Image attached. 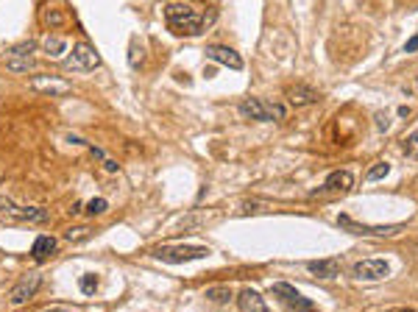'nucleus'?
I'll return each instance as SVG.
<instances>
[{
	"label": "nucleus",
	"mask_w": 418,
	"mask_h": 312,
	"mask_svg": "<svg viewBox=\"0 0 418 312\" xmlns=\"http://www.w3.org/2000/svg\"><path fill=\"white\" fill-rule=\"evenodd\" d=\"M165 20H168V28L176 37H198L207 25H212V14H198L187 3H168L165 6Z\"/></svg>",
	"instance_id": "nucleus-1"
},
{
	"label": "nucleus",
	"mask_w": 418,
	"mask_h": 312,
	"mask_svg": "<svg viewBox=\"0 0 418 312\" xmlns=\"http://www.w3.org/2000/svg\"><path fill=\"white\" fill-rule=\"evenodd\" d=\"M340 267H343V260H337V257H332V260H313V262H307V270H310L315 279H335V276L340 273Z\"/></svg>",
	"instance_id": "nucleus-15"
},
{
	"label": "nucleus",
	"mask_w": 418,
	"mask_h": 312,
	"mask_svg": "<svg viewBox=\"0 0 418 312\" xmlns=\"http://www.w3.org/2000/svg\"><path fill=\"white\" fill-rule=\"evenodd\" d=\"M405 312H413V310H405Z\"/></svg>",
	"instance_id": "nucleus-32"
},
{
	"label": "nucleus",
	"mask_w": 418,
	"mask_h": 312,
	"mask_svg": "<svg viewBox=\"0 0 418 312\" xmlns=\"http://www.w3.org/2000/svg\"><path fill=\"white\" fill-rule=\"evenodd\" d=\"M103 168H106V171H112V173H115V171H117V168H120V165H117V162H115V159H109V156H106V159H103Z\"/></svg>",
	"instance_id": "nucleus-30"
},
{
	"label": "nucleus",
	"mask_w": 418,
	"mask_h": 312,
	"mask_svg": "<svg viewBox=\"0 0 418 312\" xmlns=\"http://www.w3.org/2000/svg\"><path fill=\"white\" fill-rule=\"evenodd\" d=\"M34 50H37V42L34 40H28V42H20V45H14L6 56H34Z\"/></svg>",
	"instance_id": "nucleus-24"
},
{
	"label": "nucleus",
	"mask_w": 418,
	"mask_h": 312,
	"mask_svg": "<svg viewBox=\"0 0 418 312\" xmlns=\"http://www.w3.org/2000/svg\"><path fill=\"white\" fill-rule=\"evenodd\" d=\"M390 173V165L388 162H376V165H371L368 168V173H366V178L368 181H382V178Z\"/></svg>",
	"instance_id": "nucleus-23"
},
{
	"label": "nucleus",
	"mask_w": 418,
	"mask_h": 312,
	"mask_svg": "<svg viewBox=\"0 0 418 312\" xmlns=\"http://www.w3.org/2000/svg\"><path fill=\"white\" fill-rule=\"evenodd\" d=\"M393 273L390 260H382V257H371V260H360L352 265V276L360 279V282H382Z\"/></svg>",
	"instance_id": "nucleus-7"
},
{
	"label": "nucleus",
	"mask_w": 418,
	"mask_h": 312,
	"mask_svg": "<svg viewBox=\"0 0 418 312\" xmlns=\"http://www.w3.org/2000/svg\"><path fill=\"white\" fill-rule=\"evenodd\" d=\"M402 148H405V154L407 156H413V159H418V132L416 134H410L405 142H402Z\"/></svg>",
	"instance_id": "nucleus-26"
},
{
	"label": "nucleus",
	"mask_w": 418,
	"mask_h": 312,
	"mask_svg": "<svg viewBox=\"0 0 418 312\" xmlns=\"http://www.w3.org/2000/svg\"><path fill=\"white\" fill-rule=\"evenodd\" d=\"M237 109H240L243 117L257 120V123H279V120H284V115H287L284 103H279V100H265V98H245V100H240Z\"/></svg>",
	"instance_id": "nucleus-3"
},
{
	"label": "nucleus",
	"mask_w": 418,
	"mask_h": 312,
	"mask_svg": "<svg viewBox=\"0 0 418 312\" xmlns=\"http://www.w3.org/2000/svg\"><path fill=\"white\" fill-rule=\"evenodd\" d=\"M90 234H93L90 226H76V229H67V231H64V240H70V243H81V240H87Z\"/></svg>",
	"instance_id": "nucleus-21"
},
{
	"label": "nucleus",
	"mask_w": 418,
	"mask_h": 312,
	"mask_svg": "<svg viewBox=\"0 0 418 312\" xmlns=\"http://www.w3.org/2000/svg\"><path fill=\"white\" fill-rule=\"evenodd\" d=\"M271 296L277 299V304L284 307V312H321L307 296H301L290 282H274L271 284Z\"/></svg>",
	"instance_id": "nucleus-5"
},
{
	"label": "nucleus",
	"mask_w": 418,
	"mask_h": 312,
	"mask_svg": "<svg viewBox=\"0 0 418 312\" xmlns=\"http://www.w3.org/2000/svg\"><path fill=\"white\" fill-rule=\"evenodd\" d=\"M0 221L3 223H47V212L40 207H25L14 198L0 195Z\"/></svg>",
	"instance_id": "nucleus-4"
},
{
	"label": "nucleus",
	"mask_w": 418,
	"mask_h": 312,
	"mask_svg": "<svg viewBox=\"0 0 418 312\" xmlns=\"http://www.w3.org/2000/svg\"><path fill=\"white\" fill-rule=\"evenodd\" d=\"M81 290H84L87 296H93L95 290H98V276H95V273H84V276H81Z\"/></svg>",
	"instance_id": "nucleus-27"
},
{
	"label": "nucleus",
	"mask_w": 418,
	"mask_h": 312,
	"mask_svg": "<svg viewBox=\"0 0 418 312\" xmlns=\"http://www.w3.org/2000/svg\"><path fill=\"white\" fill-rule=\"evenodd\" d=\"M42 312H70L67 307H47V310H42Z\"/></svg>",
	"instance_id": "nucleus-31"
},
{
	"label": "nucleus",
	"mask_w": 418,
	"mask_h": 312,
	"mask_svg": "<svg viewBox=\"0 0 418 312\" xmlns=\"http://www.w3.org/2000/svg\"><path fill=\"white\" fill-rule=\"evenodd\" d=\"M6 67L11 73H28L37 64H34V56H6Z\"/></svg>",
	"instance_id": "nucleus-18"
},
{
	"label": "nucleus",
	"mask_w": 418,
	"mask_h": 312,
	"mask_svg": "<svg viewBox=\"0 0 418 312\" xmlns=\"http://www.w3.org/2000/svg\"><path fill=\"white\" fill-rule=\"evenodd\" d=\"M37 20H40V25H45V28H62V25H67V14H64V8L56 6L53 0H42V3H40V8H37Z\"/></svg>",
	"instance_id": "nucleus-11"
},
{
	"label": "nucleus",
	"mask_w": 418,
	"mask_h": 312,
	"mask_svg": "<svg viewBox=\"0 0 418 312\" xmlns=\"http://www.w3.org/2000/svg\"><path fill=\"white\" fill-rule=\"evenodd\" d=\"M62 67L73 73H93L95 67H100V56L90 42H76Z\"/></svg>",
	"instance_id": "nucleus-6"
},
{
	"label": "nucleus",
	"mask_w": 418,
	"mask_h": 312,
	"mask_svg": "<svg viewBox=\"0 0 418 312\" xmlns=\"http://www.w3.org/2000/svg\"><path fill=\"white\" fill-rule=\"evenodd\" d=\"M352 187H354V173L352 171H332L329 176H326V181L321 184V187H315L313 190V195L318 198H337V195H346V192H352Z\"/></svg>",
	"instance_id": "nucleus-8"
},
{
	"label": "nucleus",
	"mask_w": 418,
	"mask_h": 312,
	"mask_svg": "<svg viewBox=\"0 0 418 312\" xmlns=\"http://www.w3.org/2000/svg\"><path fill=\"white\" fill-rule=\"evenodd\" d=\"M106 209H109V204H106L103 198H93V201L87 204V212H90V215H100V212H106Z\"/></svg>",
	"instance_id": "nucleus-28"
},
{
	"label": "nucleus",
	"mask_w": 418,
	"mask_h": 312,
	"mask_svg": "<svg viewBox=\"0 0 418 312\" xmlns=\"http://www.w3.org/2000/svg\"><path fill=\"white\" fill-rule=\"evenodd\" d=\"M31 89H37V92H42V95L62 98V95H67L73 87H70V81L62 79V76H34V79H31Z\"/></svg>",
	"instance_id": "nucleus-10"
},
{
	"label": "nucleus",
	"mask_w": 418,
	"mask_h": 312,
	"mask_svg": "<svg viewBox=\"0 0 418 312\" xmlns=\"http://www.w3.org/2000/svg\"><path fill=\"white\" fill-rule=\"evenodd\" d=\"M40 273H25L17 284H14V290H11V304L17 307V304H25V301H31L34 299V293L40 290Z\"/></svg>",
	"instance_id": "nucleus-12"
},
{
	"label": "nucleus",
	"mask_w": 418,
	"mask_h": 312,
	"mask_svg": "<svg viewBox=\"0 0 418 312\" xmlns=\"http://www.w3.org/2000/svg\"><path fill=\"white\" fill-rule=\"evenodd\" d=\"M64 47H67V42L62 40V37H47L45 45H42V50H45L50 59H56V56H62L64 53Z\"/></svg>",
	"instance_id": "nucleus-19"
},
{
	"label": "nucleus",
	"mask_w": 418,
	"mask_h": 312,
	"mask_svg": "<svg viewBox=\"0 0 418 312\" xmlns=\"http://www.w3.org/2000/svg\"><path fill=\"white\" fill-rule=\"evenodd\" d=\"M207 56H209L212 62H218V64L232 67V70H243V56H240L237 50H232L229 45H209Z\"/></svg>",
	"instance_id": "nucleus-13"
},
{
	"label": "nucleus",
	"mask_w": 418,
	"mask_h": 312,
	"mask_svg": "<svg viewBox=\"0 0 418 312\" xmlns=\"http://www.w3.org/2000/svg\"><path fill=\"white\" fill-rule=\"evenodd\" d=\"M237 310L240 312H268V307H265L262 293L245 287V290H240V296H237Z\"/></svg>",
	"instance_id": "nucleus-14"
},
{
	"label": "nucleus",
	"mask_w": 418,
	"mask_h": 312,
	"mask_svg": "<svg viewBox=\"0 0 418 312\" xmlns=\"http://www.w3.org/2000/svg\"><path fill=\"white\" fill-rule=\"evenodd\" d=\"M416 50H418V31H416V37H410L407 45H405V53H416Z\"/></svg>",
	"instance_id": "nucleus-29"
},
{
	"label": "nucleus",
	"mask_w": 418,
	"mask_h": 312,
	"mask_svg": "<svg viewBox=\"0 0 418 312\" xmlns=\"http://www.w3.org/2000/svg\"><path fill=\"white\" fill-rule=\"evenodd\" d=\"M56 251H59V243H56V237H50V234L37 237V240H34V245H31V257H34L37 262H45V260H50Z\"/></svg>",
	"instance_id": "nucleus-17"
},
{
	"label": "nucleus",
	"mask_w": 418,
	"mask_h": 312,
	"mask_svg": "<svg viewBox=\"0 0 418 312\" xmlns=\"http://www.w3.org/2000/svg\"><path fill=\"white\" fill-rule=\"evenodd\" d=\"M340 229L352 231V234H373V237H390V234H402L405 231V223H382V226H360L354 223L349 215H340L337 218Z\"/></svg>",
	"instance_id": "nucleus-9"
},
{
	"label": "nucleus",
	"mask_w": 418,
	"mask_h": 312,
	"mask_svg": "<svg viewBox=\"0 0 418 312\" xmlns=\"http://www.w3.org/2000/svg\"><path fill=\"white\" fill-rule=\"evenodd\" d=\"M209 248L207 245H192V243H165L159 248H153V260L165 262V265H185L195 260H207Z\"/></svg>",
	"instance_id": "nucleus-2"
},
{
	"label": "nucleus",
	"mask_w": 418,
	"mask_h": 312,
	"mask_svg": "<svg viewBox=\"0 0 418 312\" xmlns=\"http://www.w3.org/2000/svg\"><path fill=\"white\" fill-rule=\"evenodd\" d=\"M207 299L215 301V304H226V301H232V290L229 287H212V290H207Z\"/></svg>",
	"instance_id": "nucleus-22"
},
{
	"label": "nucleus",
	"mask_w": 418,
	"mask_h": 312,
	"mask_svg": "<svg viewBox=\"0 0 418 312\" xmlns=\"http://www.w3.org/2000/svg\"><path fill=\"white\" fill-rule=\"evenodd\" d=\"M207 218H209L207 212H192V215H187L185 221L176 226V231H185V229H195V226H198V221H207Z\"/></svg>",
	"instance_id": "nucleus-25"
},
{
	"label": "nucleus",
	"mask_w": 418,
	"mask_h": 312,
	"mask_svg": "<svg viewBox=\"0 0 418 312\" xmlns=\"http://www.w3.org/2000/svg\"><path fill=\"white\" fill-rule=\"evenodd\" d=\"M287 100L290 106H310V103H318L321 100V92L313 87H290L287 89Z\"/></svg>",
	"instance_id": "nucleus-16"
},
{
	"label": "nucleus",
	"mask_w": 418,
	"mask_h": 312,
	"mask_svg": "<svg viewBox=\"0 0 418 312\" xmlns=\"http://www.w3.org/2000/svg\"><path fill=\"white\" fill-rule=\"evenodd\" d=\"M142 62H145V50H142V45H139V40H132V45H129V67H142Z\"/></svg>",
	"instance_id": "nucleus-20"
}]
</instances>
